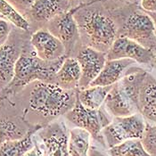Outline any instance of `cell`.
Segmentation results:
<instances>
[{
	"label": "cell",
	"instance_id": "9c48e42d",
	"mask_svg": "<svg viewBox=\"0 0 156 156\" xmlns=\"http://www.w3.org/2000/svg\"><path fill=\"white\" fill-rule=\"evenodd\" d=\"M156 52L125 37H118L106 53V60L130 59L138 64L148 65L154 62Z\"/></svg>",
	"mask_w": 156,
	"mask_h": 156
},
{
	"label": "cell",
	"instance_id": "7a4b0ae2",
	"mask_svg": "<svg viewBox=\"0 0 156 156\" xmlns=\"http://www.w3.org/2000/svg\"><path fill=\"white\" fill-rule=\"evenodd\" d=\"M34 51V50H33ZM66 56L56 61L41 60L35 52L23 51L15 64L12 81L0 92V100H4L22 91L25 87L35 81L55 84V75Z\"/></svg>",
	"mask_w": 156,
	"mask_h": 156
},
{
	"label": "cell",
	"instance_id": "30bf717a",
	"mask_svg": "<svg viewBox=\"0 0 156 156\" xmlns=\"http://www.w3.org/2000/svg\"><path fill=\"white\" fill-rule=\"evenodd\" d=\"M44 156H71L69 151L70 130L62 121H55L42 131Z\"/></svg>",
	"mask_w": 156,
	"mask_h": 156
},
{
	"label": "cell",
	"instance_id": "5bb4252c",
	"mask_svg": "<svg viewBox=\"0 0 156 156\" xmlns=\"http://www.w3.org/2000/svg\"><path fill=\"white\" fill-rule=\"evenodd\" d=\"M69 0H34L29 18L37 24H48L54 17L71 9Z\"/></svg>",
	"mask_w": 156,
	"mask_h": 156
},
{
	"label": "cell",
	"instance_id": "d6986e66",
	"mask_svg": "<svg viewBox=\"0 0 156 156\" xmlns=\"http://www.w3.org/2000/svg\"><path fill=\"white\" fill-rule=\"evenodd\" d=\"M112 86H94L85 89H77V98L87 108L93 110L101 108Z\"/></svg>",
	"mask_w": 156,
	"mask_h": 156
},
{
	"label": "cell",
	"instance_id": "52a82bcc",
	"mask_svg": "<svg viewBox=\"0 0 156 156\" xmlns=\"http://www.w3.org/2000/svg\"><path fill=\"white\" fill-rule=\"evenodd\" d=\"M146 120L139 112L125 117H114L103 129L105 146L111 148L129 139H141Z\"/></svg>",
	"mask_w": 156,
	"mask_h": 156
},
{
	"label": "cell",
	"instance_id": "d4e9b609",
	"mask_svg": "<svg viewBox=\"0 0 156 156\" xmlns=\"http://www.w3.org/2000/svg\"><path fill=\"white\" fill-rule=\"evenodd\" d=\"M12 27L13 25L9 21L5 18H0V47L8 41Z\"/></svg>",
	"mask_w": 156,
	"mask_h": 156
},
{
	"label": "cell",
	"instance_id": "d6a6232c",
	"mask_svg": "<svg viewBox=\"0 0 156 156\" xmlns=\"http://www.w3.org/2000/svg\"><path fill=\"white\" fill-rule=\"evenodd\" d=\"M0 18H4V17H3L2 15H0Z\"/></svg>",
	"mask_w": 156,
	"mask_h": 156
},
{
	"label": "cell",
	"instance_id": "44dd1931",
	"mask_svg": "<svg viewBox=\"0 0 156 156\" xmlns=\"http://www.w3.org/2000/svg\"><path fill=\"white\" fill-rule=\"evenodd\" d=\"M109 156H152L142 144L141 139H129L107 149Z\"/></svg>",
	"mask_w": 156,
	"mask_h": 156
},
{
	"label": "cell",
	"instance_id": "ba28073f",
	"mask_svg": "<svg viewBox=\"0 0 156 156\" xmlns=\"http://www.w3.org/2000/svg\"><path fill=\"white\" fill-rule=\"evenodd\" d=\"M79 7L80 5L62 12L54 17L47 24V29L64 46L67 56L75 57L80 48L83 47L80 40L79 27L74 17V13Z\"/></svg>",
	"mask_w": 156,
	"mask_h": 156
},
{
	"label": "cell",
	"instance_id": "2e32d148",
	"mask_svg": "<svg viewBox=\"0 0 156 156\" xmlns=\"http://www.w3.org/2000/svg\"><path fill=\"white\" fill-rule=\"evenodd\" d=\"M135 64H136V62L130 59L107 60L100 74L90 87L112 86L130 72L133 67H135Z\"/></svg>",
	"mask_w": 156,
	"mask_h": 156
},
{
	"label": "cell",
	"instance_id": "ffe728a7",
	"mask_svg": "<svg viewBox=\"0 0 156 156\" xmlns=\"http://www.w3.org/2000/svg\"><path fill=\"white\" fill-rule=\"evenodd\" d=\"M90 134L82 129L74 128L70 130L69 151L71 156H89Z\"/></svg>",
	"mask_w": 156,
	"mask_h": 156
},
{
	"label": "cell",
	"instance_id": "1f68e13d",
	"mask_svg": "<svg viewBox=\"0 0 156 156\" xmlns=\"http://www.w3.org/2000/svg\"><path fill=\"white\" fill-rule=\"evenodd\" d=\"M154 63H155L156 64V54H155V57H154Z\"/></svg>",
	"mask_w": 156,
	"mask_h": 156
},
{
	"label": "cell",
	"instance_id": "7c38bea8",
	"mask_svg": "<svg viewBox=\"0 0 156 156\" xmlns=\"http://www.w3.org/2000/svg\"><path fill=\"white\" fill-rule=\"evenodd\" d=\"M30 45L37 56L41 60L52 62L67 56L62 43L45 28L37 30L31 35Z\"/></svg>",
	"mask_w": 156,
	"mask_h": 156
},
{
	"label": "cell",
	"instance_id": "7402d4cb",
	"mask_svg": "<svg viewBox=\"0 0 156 156\" xmlns=\"http://www.w3.org/2000/svg\"><path fill=\"white\" fill-rule=\"evenodd\" d=\"M0 15L21 30L28 31L30 28L29 21L12 6L8 0H0Z\"/></svg>",
	"mask_w": 156,
	"mask_h": 156
},
{
	"label": "cell",
	"instance_id": "4fadbf2b",
	"mask_svg": "<svg viewBox=\"0 0 156 156\" xmlns=\"http://www.w3.org/2000/svg\"><path fill=\"white\" fill-rule=\"evenodd\" d=\"M138 111L146 122L156 123V78L148 72L139 88Z\"/></svg>",
	"mask_w": 156,
	"mask_h": 156
},
{
	"label": "cell",
	"instance_id": "f1b7e54d",
	"mask_svg": "<svg viewBox=\"0 0 156 156\" xmlns=\"http://www.w3.org/2000/svg\"><path fill=\"white\" fill-rule=\"evenodd\" d=\"M24 156H44L43 149L38 144H35L32 149H30Z\"/></svg>",
	"mask_w": 156,
	"mask_h": 156
},
{
	"label": "cell",
	"instance_id": "6da1fadb",
	"mask_svg": "<svg viewBox=\"0 0 156 156\" xmlns=\"http://www.w3.org/2000/svg\"><path fill=\"white\" fill-rule=\"evenodd\" d=\"M83 47L107 53L119 37V21L104 0L81 5L74 13Z\"/></svg>",
	"mask_w": 156,
	"mask_h": 156
},
{
	"label": "cell",
	"instance_id": "8992f818",
	"mask_svg": "<svg viewBox=\"0 0 156 156\" xmlns=\"http://www.w3.org/2000/svg\"><path fill=\"white\" fill-rule=\"evenodd\" d=\"M119 37H125L156 52L155 24L145 11L135 10L119 22Z\"/></svg>",
	"mask_w": 156,
	"mask_h": 156
},
{
	"label": "cell",
	"instance_id": "9a60e30c",
	"mask_svg": "<svg viewBox=\"0 0 156 156\" xmlns=\"http://www.w3.org/2000/svg\"><path fill=\"white\" fill-rule=\"evenodd\" d=\"M23 51V45L12 41L0 47V92L12 81L15 64Z\"/></svg>",
	"mask_w": 156,
	"mask_h": 156
},
{
	"label": "cell",
	"instance_id": "83f0119b",
	"mask_svg": "<svg viewBox=\"0 0 156 156\" xmlns=\"http://www.w3.org/2000/svg\"><path fill=\"white\" fill-rule=\"evenodd\" d=\"M140 5L146 12H156V0H140Z\"/></svg>",
	"mask_w": 156,
	"mask_h": 156
},
{
	"label": "cell",
	"instance_id": "277c9868",
	"mask_svg": "<svg viewBox=\"0 0 156 156\" xmlns=\"http://www.w3.org/2000/svg\"><path fill=\"white\" fill-rule=\"evenodd\" d=\"M146 71L133 67L120 81L112 86L106 96L104 107L114 117H125L139 112V88Z\"/></svg>",
	"mask_w": 156,
	"mask_h": 156
},
{
	"label": "cell",
	"instance_id": "3957f363",
	"mask_svg": "<svg viewBox=\"0 0 156 156\" xmlns=\"http://www.w3.org/2000/svg\"><path fill=\"white\" fill-rule=\"evenodd\" d=\"M76 97V90H65L55 83L35 81L30 92L29 106L37 114L54 120L72 110Z\"/></svg>",
	"mask_w": 156,
	"mask_h": 156
},
{
	"label": "cell",
	"instance_id": "f546056e",
	"mask_svg": "<svg viewBox=\"0 0 156 156\" xmlns=\"http://www.w3.org/2000/svg\"><path fill=\"white\" fill-rule=\"evenodd\" d=\"M96 0H69L71 7H76L81 5H86V4H89L92 3Z\"/></svg>",
	"mask_w": 156,
	"mask_h": 156
},
{
	"label": "cell",
	"instance_id": "ac0fdd59",
	"mask_svg": "<svg viewBox=\"0 0 156 156\" xmlns=\"http://www.w3.org/2000/svg\"><path fill=\"white\" fill-rule=\"evenodd\" d=\"M42 129V125H36L29 129L23 137L5 142L0 145V156H24L35 145L33 136Z\"/></svg>",
	"mask_w": 156,
	"mask_h": 156
},
{
	"label": "cell",
	"instance_id": "4dcf8cb0",
	"mask_svg": "<svg viewBox=\"0 0 156 156\" xmlns=\"http://www.w3.org/2000/svg\"><path fill=\"white\" fill-rule=\"evenodd\" d=\"M148 13L151 15V17L153 18V20H154V24H155V30H156V12H148Z\"/></svg>",
	"mask_w": 156,
	"mask_h": 156
},
{
	"label": "cell",
	"instance_id": "4316f807",
	"mask_svg": "<svg viewBox=\"0 0 156 156\" xmlns=\"http://www.w3.org/2000/svg\"><path fill=\"white\" fill-rule=\"evenodd\" d=\"M104 2L109 7L111 5L121 7V6H126V5L138 4V3H140V0H104Z\"/></svg>",
	"mask_w": 156,
	"mask_h": 156
},
{
	"label": "cell",
	"instance_id": "603a6c76",
	"mask_svg": "<svg viewBox=\"0 0 156 156\" xmlns=\"http://www.w3.org/2000/svg\"><path fill=\"white\" fill-rule=\"evenodd\" d=\"M29 129L10 119H0V145L6 141L23 137Z\"/></svg>",
	"mask_w": 156,
	"mask_h": 156
},
{
	"label": "cell",
	"instance_id": "e0dca14e",
	"mask_svg": "<svg viewBox=\"0 0 156 156\" xmlns=\"http://www.w3.org/2000/svg\"><path fill=\"white\" fill-rule=\"evenodd\" d=\"M81 78L80 66L78 60L66 56L55 75V84L65 90L79 89Z\"/></svg>",
	"mask_w": 156,
	"mask_h": 156
},
{
	"label": "cell",
	"instance_id": "8fae6325",
	"mask_svg": "<svg viewBox=\"0 0 156 156\" xmlns=\"http://www.w3.org/2000/svg\"><path fill=\"white\" fill-rule=\"evenodd\" d=\"M75 58L79 62L81 71L79 89L87 88L103 70L107 61L106 54L92 48L82 47Z\"/></svg>",
	"mask_w": 156,
	"mask_h": 156
},
{
	"label": "cell",
	"instance_id": "484cf974",
	"mask_svg": "<svg viewBox=\"0 0 156 156\" xmlns=\"http://www.w3.org/2000/svg\"><path fill=\"white\" fill-rule=\"evenodd\" d=\"M21 14H28L34 0H8ZM24 16V15H23Z\"/></svg>",
	"mask_w": 156,
	"mask_h": 156
},
{
	"label": "cell",
	"instance_id": "cb8c5ba5",
	"mask_svg": "<svg viewBox=\"0 0 156 156\" xmlns=\"http://www.w3.org/2000/svg\"><path fill=\"white\" fill-rule=\"evenodd\" d=\"M141 141L144 149L152 156H156V123L146 122Z\"/></svg>",
	"mask_w": 156,
	"mask_h": 156
},
{
	"label": "cell",
	"instance_id": "5b68a950",
	"mask_svg": "<svg viewBox=\"0 0 156 156\" xmlns=\"http://www.w3.org/2000/svg\"><path fill=\"white\" fill-rule=\"evenodd\" d=\"M63 116L75 128L87 131L93 139L106 147L102 132L112 121V117L107 112L104 105L96 110L87 108L76 97L74 106Z\"/></svg>",
	"mask_w": 156,
	"mask_h": 156
}]
</instances>
